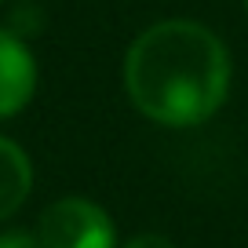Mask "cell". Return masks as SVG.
<instances>
[{"label": "cell", "mask_w": 248, "mask_h": 248, "mask_svg": "<svg viewBox=\"0 0 248 248\" xmlns=\"http://www.w3.org/2000/svg\"><path fill=\"white\" fill-rule=\"evenodd\" d=\"M124 92L146 121L190 128L230 95V51L201 22L164 18L132 40L124 55Z\"/></svg>", "instance_id": "6da1fadb"}, {"label": "cell", "mask_w": 248, "mask_h": 248, "mask_svg": "<svg viewBox=\"0 0 248 248\" xmlns=\"http://www.w3.org/2000/svg\"><path fill=\"white\" fill-rule=\"evenodd\" d=\"M37 237L44 248H113L117 226L88 197H62L44 208L37 223Z\"/></svg>", "instance_id": "7a4b0ae2"}, {"label": "cell", "mask_w": 248, "mask_h": 248, "mask_svg": "<svg viewBox=\"0 0 248 248\" xmlns=\"http://www.w3.org/2000/svg\"><path fill=\"white\" fill-rule=\"evenodd\" d=\"M37 92V62L22 37L0 30V121L15 117Z\"/></svg>", "instance_id": "3957f363"}, {"label": "cell", "mask_w": 248, "mask_h": 248, "mask_svg": "<svg viewBox=\"0 0 248 248\" xmlns=\"http://www.w3.org/2000/svg\"><path fill=\"white\" fill-rule=\"evenodd\" d=\"M33 190V164L18 142L0 135V219L15 216Z\"/></svg>", "instance_id": "277c9868"}, {"label": "cell", "mask_w": 248, "mask_h": 248, "mask_svg": "<svg viewBox=\"0 0 248 248\" xmlns=\"http://www.w3.org/2000/svg\"><path fill=\"white\" fill-rule=\"evenodd\" d=\"M0 248H44V245L30 230H8V233H0Z\"/></svg>", "instance_id": "5b68a950"}, {"label": "cell", "mask_w": 248, "mask_h": 248, "mask_svg": "<svg viewBox=\"0 0 248 248\" xmlns=\"http://www.w3.org/2000/svg\"><path fill=\"white\" fill-rule=\"evenodd\" d=\"M124 248H175L164 233H139V237H132Z\"/></svg>", "instance_id": "8992f818"}, {"label": "cell", "mask_w": 248, "mask_h": 248, "mask_svg": "<svg viewBox=\"0 0 248 248\" xmlns=\"http://www.w3.org/2000/svg\"><path fill=\"white\" fill-rule=\"evenodd\" d=\"M245 8H248V0H245Z\"/></svg>", "instance_id": "52a82bcc"}]
</instances>
